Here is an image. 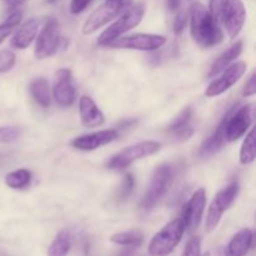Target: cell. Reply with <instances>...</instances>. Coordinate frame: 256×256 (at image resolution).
<instances>
[{
  "label": "cell",
  "instance_id": "obj_20",
  "mask_svg": "<svg viewBox=\"0 0 256 256\" xmlns=\"http://www.w3.org/2000/svg\"><path fill=\"white\" fill-rule=\"evenodd\" d=\"M242 52V42H240L239 40V42L232 44L230 48H228L224 52H222V54L214 60V62H212V66H210L209 72H208V76L215 78L216 75H219L225 68L229 66V65L236 59V58L240 56Z\"/></svg>",
  "mask_w": 256,
  "mask_h": 256
},
{
  "label": "cell",
  "instance_id": "obj_40",
  "mask_svg": "<svg viewBox=\"0 0 256 256\" xmlns=\"http://www.w3.org/2000/svg\"><path fill=\"white\" fill-rule=\"evenodd\" d=\"M0 256H8V254H5V252H0Z\"/></svg>",
  "mask_w": 256,
  "mask_h": 256
},
{
  "label": "cell",
  "instance_id": "obj_30",
  "mask_svg": "<svg viewBox=\"0 0 256 256\" xmlns=\"http://www.w3.org/2000/svg\"><path fill=\"white\" fill-rule=\"evenodd\" d=\"M22 134L18 126H0V144H9L15 142Z\"/></svg>",
  "mask_w": 256,
  "mask_h": 256
},
{
  "label": "cell",
  "instance_id": "obj_38",
  "mask_svg": "<svg viewBox=\"0 0 256 256\" xmlns=\"http://www.w3.org/2000/svg\"><path fill=\"white\" fill-rule=\"evenodd\" d=\"M135 250H136L135 246H125L122 252H118L115 256H132L135 254Z\"/></svg>",
  "mask_w": 256,
  "mask_h": 256
},
{
  "label": "cell",
  "instance_id": "obj_35",
  "mask_svg": "<svg viewBox=\"0 0 256 256\" xmlns=\"http://www.w3.org/2000/svg\"><path fill=\"white\" fill-rule=\"evenodd\" d=\"M256 74L255 72H252V75L249 76V80L245 82L244 88H242V96L244 98H250L254 96L256 92Z\"/></svg>",
  "mask_w": 256,
  "mask_h": 256
},
{
  "label": "cell",
  "instance_id": "obj_27",
  "mask_svg": "<svg viewBox=\"0 0 256 256\" xmlns=\"http://www.w3.org/2000/svg\"><path fill=\"white\" fill-rule=\"evenodd\" d=\"M192 108H185L184 110H182V112H180L179 115H178L176 118H175L174 120L172 122V124L168 126V132H170V134H172L174 132H176V130L179 129H182V128L188 126V125H190V122H192Z\"/></svg>",
  "mask_w": 256,
  "mask_h": 256
},
{
  "label": "cell",
  "instance_id": "obj_34",
  "mask_svg": "<svg viewBox=\"0 0 256 256\" xmlns=\"http://www.w3.org/2000/svg\"><path fill=\"white\" fill-rule=\"evenodd\" d=\"M194 134V128L192 125H188V126L182 128V129L176 130V132H172V138H175L176 142H186Z\"/></svg>",
  "mask_w": 256,
  "mask_h": 256
},
{
  "label": "cell",
  "instance_id": "obj_37",
  "mask_svg": "<svg viewBox=\"0 0 256 256\" xmlns=\"http://www.w3.org/2000/svg\"><path fill=\"white\" fill-rule=\"evenodd\" d=\"M24 2L25 0H2L4 5L9 10H16L20 5L24 4Z\"/></svg>",
  "mask_w": 256,
  "mask_h": 256
},
{
  "label": "cell",
  "instance_id": "obj_28",
  "mask_svg": "<svg viewBox=\"0 0 256 256\" xmlns=\"http://www.w3.org/2000/svg\"><path fill=\"white\" fill-rule=\"evenodd\" d=\"M135 186V179L132 174H126L122 179V184H120L119 189L116 192V200L118 202H124L129 198V195L132 194V189Z\"/></svg>",
  "mask_w": 256,
  "mask_h": 256
},
{
  "label": "cell",
  "instance_id": "obj_25",
  "mask_svg": "<svg viewBox=\"0 0 256 256\" xmlns=\"http://www.w3.org/2000/svg\"><path fill=\"white\" fill-rule=\"evenodd\" d=\"M255 130L252 129L249 132V134H246L244 142H242L239 160L242 165H250L255 162Z\"/></svg>",
  "mask_w": 256,
  "mask_h": 256
},
{
  "label": "cell",
  "instance_id": "obj_6",
  "mask_svg": "<svg viewBox=\"0 0 256 256\" xmlns=\"http://www.w3.org/2000/svg\"><path fill=\"white\" fill-rule=\"evenodd\" d=\"M174 176V169L170 164H160L155 168L154 172L150 179V184L148 186L146 192L142 202V208L144 210H152L159 202L169 189L170 184Z\"/></svg>",
  "mask_w": 256,
  "mask_h": 256
},
{
  "label": "cell",
  "instance_id": "obj_39",
  "mask_svg": "<svg viewBox=\"0 0 256 256\" xmlns=\"http://www.w3.org/2000/svg\"><path fill=\"white\" fill-rule=\"evenodd\" d=\"M166 6L170 12H176L180 8V0H166Z\"/></svg>",
  "mask_w": 256,
  "mask_h": 256
},
{
  "label": "cell",
  "instance_id": "obj_7",
  "mask_svg": "<svg viewBox=\"0 0 256 256\" xmlns=\"http://www.w3.org/2000/svg\"><path fill=\"white\" fill-rule=\"evenodd\" d=\"M238 194H239V182L234 180L215 195L208 210L206 222H205L206 232H212L216 229L224 212L229 210V208L236 200Z\"/></svg>",
  "mask_w": 256,
  "mask_h": 256
},
{
  "label": "cell",
  "instance_id": "obj_3",
  "mask_svg": "<svg viewBox=\"0 0 256 256\" xmlns=\"http://www.w3.org/2000/svg\"><path fill=\"white\" fill-rule=\"evenodd\" d=\"M134 4L132 0H106L90 14L82 25V34L90 35L112 20L126 12Z\"/></svg>",
  "mask_w": 256,
  "mask_h": 256
},
{
  "label": "cell",
  "instance_id": "obj_29",
  "mask_svg": "<svg viewBox=\"0 0 256 256\" xmlns=\"http://www.w3.org/2000/svg\"><path fill=\"white\" fill-rule=\"evenodd\" d=\"M15 62H16V56L12 50L4 49L0 52V72H10L14 68Z\"/></svg>",
  "mask_w": 256,
  "mask_h": 256
},
{
  "label": "cell",
  "instance_id": "obj_12",
  "mask_svg": "<svg viewBox=\"0 0 256 256\" xmlns=\"http://www.w3.org/2000/svg\"><path fill=\"white\" fill-rule=\"evenodd\" d=\"M52 96L59 106L69 108L76 100V88L69 69H60L55 72Z\"/></svg>",
  "mask_w": 256,
  "mask_h": 256
},
{
  "label": "cell",
  "instance_id": "obj_21",
  "mask_svg": "<svg viewBox=\"0 0 256 256\" xmlns=\"http://www.w3.org/2000/svg\"><path fill=\"white\" fill-rule=\"evenodd\" d=\"M29 92L32 99L42 108H48L52 102V92H50L49 82L44 78H36L29 85Z\"/></svg>",
  "mask_w": 256,
  "mask_h": 256
},
{
  "label": "cell",
  "instance_id": "obj_41",
  "mask_svg": "<svg viewBox=\"0 0 256 256\" xmlns=\"http://www.w3.org/2000/svg\"><path fill=\"white\" fill-rule=\"evenodd\" d=\"M202 256H212V255H210V252H205V254Z\"/></svg>",
  "mask_w": 256,
  "mask_h": 256
},
{
  "label": "cell",
  "instance_id": "obj_26",
  "mask_svg": "<svg viewBox=\"0 0 256 256\" xmlns=\"http://www.w3.org/2000/svg\"><path fill=\"white\" fill-rule=\"evenodd\" d=\"M22 14L20 10H12V14L6 18V20L0 24V44L14 32L15 28L22 22Z\"/></svg>",
  "mask_w": 256,
  "mask_h": 256
},
{
  "label": "cell",
  "instance_id": "obj_13",
  "mask_svg": "<svg viewBox=\"0 0 256 256\" xmlns=\"http://www.w3.org/2000/svg\"><path fill=\"white\" fill-rule=\"evenodd\" d=\"M246 20V10L242 0H226L222 15V24L230 39H235L242 30Z\"/></svg>",
  "mask_w": 256,
  "mask_h": 256
},
{
  "label": "cell",
  "instance_id": "obj_2",
  "mask_svg": "<svg viewBox=\"0 0 256 256\" xmlns=\"http://www.w3.org/2000/svg\"><path fill=\"white\" fill-rule=\"evenodd\" d=\"M184 232L185 225L182 218L168 222L150 240L149 246H148L149 256H169L182 242Z\"/></svg>",
  "mask_w": 256,
  "mask_h": 256
},
{
  "label": "cell",
  "instance_id": "obj_33",
  "mask_svg": "<svg viewBox=\"0 0 256 256\" xmlns=\"http://www.w3.org/2000/svg\"><path fill=\"white\" fill-rule=\"evenodd\" d=\"M225 4H226V0H210L209 2L210 14H212L220 24H222V15Z\"/></svg>",
  "mask_w": 256,
  "mask_h": 256
},
{
  "label": "cell",
  "instance_id": "obj_14",
  "mask_svg": "<svg viewBox=\"0 0 256 256\" xmlns=\"http://www.w3.org/2000/svg\"><path fill=\"white\" fill-rule=\"evenodd\" d=\"M205 204H206V192L204 188H199L189 202L185 204L184 210H182V222H184L185 230L194 232L199 228L202 222V214L205 210Z\"/></svg>",
  "mask_w": 256,
  "mask_h": 256
},
{
  "label": "cell",
  "instance_id": "obj_10",
  "mask_svg": "<svg viewBox=\"0 0 256 256\" xmlns=\"http://www.w3.org/2000/svg\"><path fill=\"white\" fill-rule=\"evenodd\" d=\"M166 42V38L158 34H138L125 35L118 39L112 40L109 44L105 45L106 48H114V49H129V50H140V52H155L159 50L162 45Z\"/></svg>",
  "mask_w": 256,
  "mask_h": 256
},
{
  "label": "cell",
  "instance_id": "obj_32",
  "mask_svg": "<svg viewBox=\"0 0 256 256\" xmlns=\"http://www.w3.org/2000/svg\"><path fill=\"white\" fill-rule=\"evenodd\" d=\"M182 256H202V244L199 238L194 236L188 242Z\"/></svg>",
  "mask_w": 256,
  "mask_h": 256
},
{
  "label": "cell",
  "instance_id": "obj_23",
  "mask_svg": "<svg viewBox=\"0 0 256 256\" xmlns=\"http://www.w3.org/2000/svg\"><path fill=\"white\" fill-rule=\"evenodd\" d=\"M112 242L122 246H140L144 242V235L139 230H130V232H116L110 238Z\"/></svg>",
  "mask_w": 256,
  "mask_h": 256
},
{
  "label": "cell",
  "instance_id": "obj_36",
  "mask_svg": "<svg viewBox=\"0 0 256 256\" xmlns=\"http://www.w3.org/2000/svg\"><path fill=\"white\" fill-rule=\"evenodd\" d=\"M92 0H72L70 2V12L72 15H78L82 14L85 9L90 5Z\"/></svg>",
  "mask_w": 256,
  "mask_h": 256
},
{
  "label": "cell",
  "instance_id": "obj_5",
  "mask_svg": "<svg viewBox=\"0 0 256 256\" xmlns=\"http://www.w3.org/2000/svg\"><path fill=\"white\" fill-rule=\"evenodd\" d=\"M160 148H162V144L154 140H145V142L130 145L110 158L109 162H106V168L110 170H124L132 162L154 155L155 152H159Z\"/></svg>",
  "mask_w": 256,
  "mask_h": 256
},
{
  "label": "cell",
  "instance_id": "obj_22",
  "mask_svg": "<svg viewBox=\"0 0 256 256\" xmlns=\"http://www.w3.org/2000/svg\"><path fill=\"white\" fill-rule=\"evenodd\" d=\"M72 236L69 230L64 229L58 232L56 236L48 249V256H68L72 249Z\"/></svg>",
  "mask_w": 256,
  "mask_h": 256
},
{
  "label": "cell",
  "instance_id": "obj_4",
  "mask_svg": "<svg viewBox=\"0 0 256 256\" xmlns=\"http://www.w3.org/2000/svg\"><path fill=\"white\" fill-rule=\"evenodd\" d=\"M144 14V4H142V2L135 5L132 4L126 12H124L120 15V18L114 22V24L110 25L109 28H106V29L100 34V36L98 38V45L105 46V45H108L110 42H112V40L122 36V35H124L125 32H129V30L136 28L138 25L142 22Z\"/></svg>",
  "mask_w": 256,
  "mask_h": 256
},
{
  "label": "cell",
  "instance_id": "obj_9",
  "mask_svg": "<svg viewBox=\"0 0 256 256\" xmlns=\"http://www.w3.org/2000/svg\"><path fill=\"white\" fill-rule=\"evenodd\" d=\"M62 44V29L56 19L50 18L42 26V32L36 38L35 44V56L42 60L52 56Z\"/></svg>",
  "mask_w": 256,
  "mask_h": 256
},
{
  "label": "cell",
  "instance_id": "obj_16",
  "mask_svg": "<svg viewBox=\"0 0 256 256\" xmlns=\"http://www.w3.org/2000/svg\"><path fill=\"white\" fill-rule=\"evenodd\" d=\"M79 114L82 124L85 128H98L105 122L102 110L98 108L94 100L86 95L82 96L79 100Z\"/></svg>",
  "mask_w": 256,
  "mask_h": 256
},
{
  "label": "cell",
  "instance_id": "obj_17",
  "mask_svg": "<svg viewBox=\"0 0 256 256\" xmlns=\"http://www.w3.org/2000/svg\"><path fill=\"white\" fill-rule=\"evenodd\" d=\"M39 29V22L36 19H29L19 28L14 36L10 40V45L14 49H26L30 46L32 42L35 40Z\"/></svg>",
  "mask_w": 256,
  "mask_h": 256
},
{
  "label": "cell",
  "instance_id": "obj_1",
  "mask_svg": "<svg viewBox=\"0 0 256 256\" xmlns=\"http://www.w3.org/2000/svg\"><path fill=\"white\" fill-rule=\"evenodd\" d=\"M190 32L192 39L202 48H212L224 40L220 22L199 2L190 9Z\"/></svg>",
  "mask_w": 256,
  "mask_h": 256
},
{
  "label": "cell",
  "instance_id": "obj_31",
  "mask_svg": "<svg viewBox=\"0 0 256 256\" xmlns=\"http://www.w3.org/2000/svg\"><path fill=\"white\" fill-rule=\"evenodd\" d=\"M188 19H189V12H188L186 10H179V12H176V16H175L174 19V24H172L175 35L182 34V32H184L185 28H186Z\"/></svg>",
  "mask_w": 256,
  "mask_h": 256
},
{
  "label": "cell",
  "instance_id": "obj_24",
  "mask_svg": "<svg viewBox=\"0 0 256 256\" xmlns=\"http://www.w3.org/2000/svg\"><path fill=\"white\" fill-rule=\"evenodd\" d=\"M32 182V172L28 169H18L10 172L5 176V184L14 190H20L26 188Z\"/></svg>",
  "mask_w": 256,
  "mask_h": 256
},
{
  "label": "cell",
  "instance_id": "obj_8",
  "mask_svg": "<svg viewBox=\"0 0 256 256\" xmlns=\"http://www.w3.org/2000/svg\"><path fill=\"white\" fill-rule=\"evenodd\" d=\"M226 122H225V138L226 142H236L246 134L252 122V105H234L228 110Z\"/></svg>",
  "mask_w": 256,
  "mask_h": 256
},
{
  "label": "cell",
  "instance_id": "obj_11",
  "mask_svg": "<svg viewBox=\"0 0 256 256\" xmlns=\"http://www.w3.org/2000/svg\"><path fill=\"white\" fill-rule=\"evenodd\" d=\"M246 62L240 60V62H232L229 66L225 68L216 79L212 80L208 88L205 89V96L206 98H215L219 95L224 94L225 92L234 86L242 78V75L246 72Z\"/></svg>",
  "mask_w": 256,
  "mask_h": 256
},
{
  "label": "cell",
  "instance_id": "obj_19",
  "mask_svg": "<svg viewBox=\"0 0 256 256\" xmlns=\"http://www.w3.org/2000/svg\"><path fill=\"white\" fill-rule=\"evenodd\" d=\"M225 122H226V115L222 118V120L218 125L216 129L214 130V132L208 139H205L204 142L202 144L199 152L202 156L206 158L210 156V155H214L215 152H218L224 146L225 142H228L226 138H225Z\"/></svg>",
  "mask_w": 256,
  "mask_h": 256
},
{
  "label": "cell",
  "instance_id": "obj_18",
  "mask_svg": "<svg viewBox=\"0 0 256 256\" xmlns=\"http://www.w3.org/2000/svg\"><path fill=\"white\" fill-rule=\"evenodd\" d=\"M252 239L254 234L248 228L238 232L225 248V256H245L252 248Z\"/></svg>",
  "mask_w": 256,
  "mask_h": 256
},
{
  "label": "cell",
  "instance_id": "obj_15",
  "mask_svg": "<svg viewBox=\"0 0 256 256\" xmlns=\"http://www.w3.org/2000/svg\"><path fill=\"white\" fill-rule=\"evenodd\" d=\"M118 136H119V132L116 129H105L74 138L70 142V145L82 152H92V150L99 149L104 145L115 142Z\"/></svg>",
  "mask_w": 256,
  "mask_h": 256
}]
</instances>
